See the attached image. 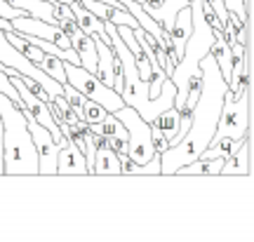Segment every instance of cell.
Here are the masks:
<instances>
[{
    "instance_id": "obj_1",
    "label": "cell",
    "mask_w": 254,
    "mask_h": 242,
    "mask_svg": "<svg viewBox=\"0 0 254 242\" xmlns=\"http://www.w3.org/2000/svg\"><path fill=\"white\" fill-rule=\"evenodd\" d=\"M200 68H202V87H200V97L195 106L190 111V127L182 136V141H177L165 153H160V174L163 177H172L179 167L198 160L200 153L209 146L214 129H217L226 80L209 52L200 59Z\"/></svg>"
},
{
    "instance_id": "obj_2",
    "label": "cell",
    "mask_w": 254,
    "mask_h": 242,
    "mask_svg": "<svg viewBox=\"0 0 254 242\" xmlns=\"http://www.w3.org/2000/svg\"><path fill=\"white\" fill-rule=\"evenodd\" d=\"M0 120H2V174H38V155L28 134L24 111L9 97L0 94Z\"/></svg>"
},
{
    "instance_id": "obj_3",
    "label": "cell",
    "mask_w": 254,
    "mask_h": 242,
    "mask_svg": "<svg viewBox=\"0 0 254 242\" xmlns=\"http://www.w3.org/2000/svg\"><path fill=\"white\" fill-rule=\"evenodd\" d=\"M64 73H66V82L73 85L78 92H82L85 97L90 99V101H97L101 108H106L109 113L113 111H118V108L125 106V101L120 97L118 92L109 87V85H104V82L90 73L87 68H82L80 63H71V61H64Z\"/></svg>"
},
{
    "instance_id": "obj_4",
    "label": "cell",
    "mask_w": 254,
    "mask_h": 242,
    "mask_svg": "<svg viewBox=\"0 0 254 242\" xmlns=\"http://www.w3.org/2000/svg\"><path fill=\"white\" fill-rule=\"evenodd\" d=\"M113 116L127 129V158L136 165H146L155 155L153 141H151V122H146L132 106L118 108L113 111Z\"/></svg>"
},
{
    "instance_id": "obj_5",
    "label": "cell",
    "mask_w": 254,
    "mask_h": 242,
    "mask_svg": "<svg viewBox=\"0 0 254 242\" xmlns=\"http://www.w3.org/2000/svg\"><path fill=\"white\" fill-rule=\"evenodd\" d=\"M250 129H252V94H247L245 99H238V101L228 99L224 94L221 116H219L212 141H219L224 136H228V139H245Z\"/></svg>"
},
{
    "instance_id": "obj_6",
    "label": "cell",
    "mask_w": 254,
    "mask_h": 242,
    "mask_svg": "<svg viewBox=\"0 0 254 242\" xmlns=\"http://www.w3.org/2000/svg\"><path fill=\"white\" fill-rule=\"evenodd\" d=\"M24 116H26V122H28V134L33 139V146H36V155H38V174H45V177H55L57 174V155H59V148H62L68 139L64 141H55L52 132L43 127L40 122H36L31 113L26 108L21 106Z\"/></svg>"
},
{
    "instance_id": "obj_7",
    "label": "cell",
    "mask_w": 254,
    "mask_h": 242,
    "mask_svg": "<svg viewBox=\"0 0 254 242\" xmlns=\"http://www.w3.org/2000/svg\"><path fill=\"white\" fill-rule=\"evenodd\" d=\"M252 174V129L247 132L243 146L224 160L219 177H250Z\"/></svg>"
},
{
    "instance_id": "obj_8",
    "label": "cell",
    "mask_w": 254,
    "mask_h": 242,
    "mask_svg": "<svg viewBox=\"0 0 254 242\" xmlns=\"http://www.w3.org/2000/svg\"><path fill=\"white\" fill-rule=\"evenodd\" d=\"M94 136H97V151H94L92 174H101V177L120 174V155L109 146V139L104 134H94Z\"/></svg>"
},
{
    "instance_id": "obj_9",
    "label": "cell",
    "mask_w": 254,
    "mask_h": 242,
    "mask_svg": "<svg viewBox=\"0 0 254 242\" xmlns=\"http://www.w3.org/2000/svg\"><path fill=\"white\" fill-rule=\"evenodd\" d=\"M57 174H90L87 162H85V153L73 141H66L59 148V155H57Z\"/></svg>"
},
{
    "instance_id": "obj_10",
    "label": "cell",
    "mask_w": 254,
    "mask_h": 242,
    "mask_svg": "<svg viewBox=\"0 0 254 242\" xmlns=\"http://www.w3.org/2000/svg\"><path fill=\"white\" fill-rule=\"evenodd\" d=\"M101 134L109 139V146L118 155H127V129L113 113H106L101 120Z\"/></svg>"
},
{
    "instance_id": "obj_11",
    "label": "cell",
    "mask_w": 254,
    "mask_h": 242,
    "mask_svg": "<svg viewBox=\"0 0 254 242\" xmlns=\"http://www.w3.org/2000/svg\"><path fill=\"white\" fill-rule=\"evenodd\" d=\"M71 9H73V19H75V24L85 31V33H90V36H99L104 40H109L106 36V28H104V21L99 17H94L90 9H85L80 2H71Z\"/></svg>"
},
{
    "instance_id": "obj_12",
    "label": "cell",
    "mask_w": 254,
    "mask_h": 242,
    "mask_svg": "<svg viewBox=\"0 0 254 242\" xmlns=\"http://www.w3.org/2000/svg\"><path fill=\"white\" fill-rule=\"evenodd\" d=\"M120 174H151V177H158L160 174V153H155L146 165H136L127 155H120Z\"/></svg>"
},
{
    "instance_id": "obj_13",
    "label": "cell",
    "mask_w": 254,
    "mask_h": 242,
    "mask_svg": "<svg viewBox=\"0 0 254 242\" xmlns=\"http://www.w3.org/2000/svg\"><path fill=\"white\" fill-rule=\"evenodd\" d=\"M38 68H43V71L47 73V75H52L57 82H66V73H64V61L59 59V57H55V54H47L43 57V61L38 63Z\"/></svg>"
},
{
    "instance_id": "obj_14",
    "label": "cell",
    "mask_w": 254,
    "mask_h": 242,
    "mask_svg": "<svg viewBox=\"0 0 254 242\" xmlns=\"http://www.w3.org/2000/svg\"><path fill=\"white\" fill-rule=\"evenodd\" d=\"M109 111L106 108H101L97 101H85V106H82V120L87 122V125H94V122H101L104 120V116H106Z\"/></svg>"
},
{
    "instance_id": "obj_15",
    "label": "cell",
    "mask_w": 254,
    "mask_h": 242,
    "mask_svg": "<svg viewBox=\"0 0 254 242\" xmlns=\"http://www.w3.org/2000/svg\"><path fill=\"white\" fill-rule=\"evenodd\" d=\"M0 94H5V97H9L12 101H14V104H17L19 108L24 106V104H21V97H19V92L14 90V85L9 82L7 73H2V71H0Z\"/></svg>"
},
{
    "instance_id": "obj_16",
    "label": "cell",
    "mask_w": 254,
    "mask_h": 242,
    "mask_svg": "<svg viewBox=\"0 0 254 242\" xmlns=\"http://www.w3.org/2000/svg\"><path fill=\"white\" fill-rule=\"evenodd\" d=\"M200 162H202V177H219L224 158H209V160H200Z\"/></svg>"
},
{
    "instance_id": "obj_17",
    "label": "cell",
    "mask_w": 254,
    "mask_h": 242,
    "mask_svg": "<svg viewBox=\"0 0 254 242\" xmlns=\"http://www.w3.org/2000/svg\"><path fill=\"white\" fill-rule=\"evenodd\" d=\"M151 141H153V148L155 153H165L170 148V141H167V136L158 129V127H151Z\"/></svg>"
},
{
    "instance_id": "obj_18",
    "label": "cell",
    "mask_w": 254,
    "mask_h": 242,
    "mask_svg": "<svg viewBox=\"0 0 254 242\" xmlns=\"http://www.w3.org/2000/svg\"><path fill=\"white\" fill-rule=\"evenodd\" d=\"M209 7H212V12L217 14V19L221 21V26H226V21H228V9L226 5H224V0H205Z\"/></svg>"
},
{
    "instance_id": "obj_19",
    "label": "cell",
    "mask_w": 254,
    "mask_h": 242,
    "mask_svg": "<svg viewBox=\"0 0 254 242\" xmlns=\"http://www.w3.org/2000/svg\"><path fill=\"white\" fill-rule=\"evenodd\" d=\"M224 5H226L228 12H233V14H238V17H252V14H247V9H245V0H224Z\"/></svg>"
},
{
    "instance_id": "obj_20",
    "label": "cell",
    "mask_w": 254,
    "mask_h": 242,
    "mask_svg": "<svg viewBox=\"0 0 254 242\" xmlns=\"http://www.w3.org/2000/svg\"><path fill=\"white\" fill-rule=\"evenodd\" d=\"M136 2H139V5H141V2H144V0H136Z\"/></svg>"
}]
</instances>
